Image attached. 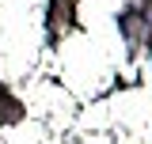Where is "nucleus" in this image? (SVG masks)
Returning <instances> with one entry per match:
<instances>
[{
    "instance_id": "f257e3e1",
    "label": "nucleus",
    "mask_w": 152,
    "mask_h": 144,
    "mask_svg": "<svg viewBox=\"0 0 152 144\" xmlns=\"http://www.w3.org/2000/svg\"><path fill=\"white\" fill-rule=\"evenodd\" d=\"M15 114H19V106H15V99H12L8 91L0 87V121H12Z\"/></svg>"
}]
</instances>
